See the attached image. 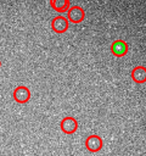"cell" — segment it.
I'll list each match as a JSON object with an SVG mask.
<instances>
[{"mask_svg": "<svg viewBox=\"0 0 146 156\" xmlns=\"http://www.w3.org/2000/svg\"><path fill=\"white\" fill-rule=\"evenodd\" d=\"M67 12H68L67 21L71 22V23L77 24V23L83 22L84 18H85V12H84V10L80 6H71Z\"/></svg>", "mask_w": 146, "mask_h": 156, "instance_id": "6da1fadb", "label": "cell"}, {"mask_svg": "<svg viewBox=\"0 0 146 156\" xmlns=\"http://www.w3.org/2000/svg\"><path fill=\"white\" fill-rule=\"evenodd\" d=\"M51 28L55 33H64L67 29H68V21L64 16L62 15H58V16H55L52 20H51Z\"/></svg>", "mask_w": 146, "mask_h": 156, "instance_id": "7a4b0ae2", "label": "cell"}, {"mask_svg": "<svg viewBox=\"0 0 146 156\" xmlns=\"http://www.w3.org/2000/svg\"><path fill=\"white\" fill-rule=\"evenodd\" d=\"M102 139L101 136L96 135V134H91L86 138L85 140V147L90 151V152H99L102 149Z\"/></svg>", "mask_w": 146, "mask_h": 156, "instance_id": "3957f363", "label": "cell"}, {"mask_svg": "<svg viewBox=\"0 0 146 156\" xmlns=\"http://www.w3.org/2000/svg\"><path fill=\"white\" fill-rule=\"evenodd\" d=\"M60 128L64 134H73L78 129V122L73 117H64L60 122Z\"/></svg>", "mask_w": 146, "mask_h": 156, "instance_id": "277c9868", "label": "cell"}, {"mask_svg": "<svg viewBox=\"0 0 146 156\" xmlns=\"http://www.w3.org/2000/svg\"><path fill=\"white\" fill-rule=\"evenodd\" d=\"M13 99L18 104H26L30 99V91L27 87L19 85L13 90Z\"/></svg>", "mask_w": 146, "mask_h": 156, "instance_id": "5b68a950", "label": "cell"}, {"mask_svg": "<svg viewBox=\"0 0 146 156\" xmlns=\"http://www.w3.org/2000/svg\"><path fill=\"white\" fill-rule=\"evenodd\" d=\"M128 49H129V46H128L127 41H124L122 39H117L111 44V52L117 57L124 56L128 52Z\"/></svg>", "mask_w": 146, "mask_h": 156, "instance_id": "8992f818", "label": "cell"}, {"mask_svg": "<svg viewBox=\"0 0 146 156\" xmlns=\"http://www.w3.org/2000/svg\"><path fill=\"white\" fill-rule=\"evenodd\" d=\"M50 6L58 13H64L69 10L71 2L69 0H50Z\"/></svg>", "mask_w": 146, "mask_h": 156, "instance_id": "52a82bcc", "label": "cell"}, {"mask_svg": "<svg viewBox=\"0 0 146 156\" xmlns=\"http://www.w3.org/2000/svg\"><path fill=\"white\" fill-rule=\"evenodd\" d=\"M131 78L135 83L142 84L146 82V68L144 66H136L131 71Z\"/></svg>", "mask_w": 146, "mask_h": 156, "instance_id": "ba28073f", "label": "cell"}, {"mask_svg": "<svg viewBox=\"0 0 146 156\" xmlns=\"http://www.w3.org/2000/svg\"><path fill=\"white\" fill-rule=\"evenodd\" d=\"M0 67H1V61H0Z\"/></svg>", "mask_w": 146, "mask_h": 156, "instance_id": "9c48e42d", "label": "cell"}]
</instances>
